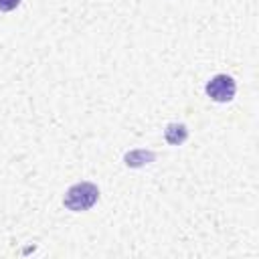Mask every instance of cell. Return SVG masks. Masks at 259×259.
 Masks as SVG:
<instances>
[{
	"label": "cell",
	"mask_w": 259,
	"mask_h": 259,
	"mask_svg": "<svg viewBox=\"0 0 259 259\" xmlns=\"http://www.w3.org/2000/svg\"><path fill=\"white\" fill-rule=\"evenodd\" d=\"M99 198V188L93 182H77L73 184L63 198V204L73 210V212H81V210H89Z\"/></svg>",
	"instance_id": "cell-1"
},
{
	"label": "cell",
	"mask_w": 259,
	"mask_h": 259,
	"mask_svg": "<svg viewBox=\"0 0 259 259\" xmlns=\"http://www.w3.org/2000/svg\"><path fill=\"white\" fill-rule=\"evenodd\" d=\"M235 91H237V85L233 81V77L221 73V75H214L208 83H206V95L217 101V103H227L235 97Z\"/></svg>",
	"instance_id": "cell-2"
},
{
	"label": "cell",
	"mask_w": 259,
	"mask_h": 259,
	"mask_svg": "<svg viewBox=\"0 0 259 259\" xmlns=\"http://www.w3.org/2000/svg\"><path fill=\"white\" fill-rule=\"evenodd\" d=\"M164 138L172 146H180L188 138V127L184 123H168L164 130Z\"/></svg>",
	"instance_id": "cell-3"
},
{
	"label": "cell",
	"mask_w": 259,
	"mask_h": 259,
	"mask_svg": "<svg viewBox=\"0 0 259 259\" xmlns=\"http://www.w3.org/2000/svg\"><path fill=\"white\" fill-rule=\"evenodd\" d=\"M123 160H125V164H127L130 168H140V166H144V164L154 162V160H156V154L150 152V150H134V152H127Z\"/></svg>",
	"instance_id": "cell-4"
},
{
	"label": "cell",
	"mask_w": 259,
	"mask_h": 259,
	"mask_svg": "<svg viewBox=\"0 0 259 259\" xmlns=\"http://www.w3.org/2000/svg\"><path fill=\"white\" fill-rule=\"evenodd\" d=\"M22 0H0V12H10L14 10Z\"/></svg>",
	"instance_id": "cell-5"
}]
</instances>
